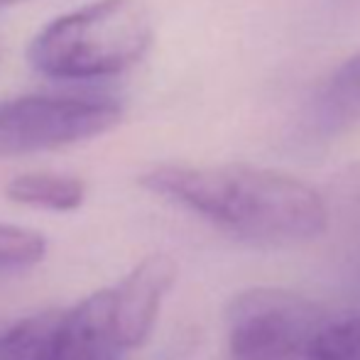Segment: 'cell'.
<instances>
[{"label": "cell", "instance_id": "6da1fadb", "mask_svg": "<svg viewBox=\"0 0 360 360\" xmlns=\"http://www.w3.org/2000/svg\"><path fill=\"white\" fill-rule=\"evenodd\" d=\"M140 184L240 240L294 245L328 231L326 199L304 181L248 165L155 167Z\"/></svg>", "mask_w": 360, "mask_h": 360}, {"label": "cell", "instance_id": "7a4b0ae2", "mask_svg": "<svg viewBox=\"0 0 360 360\" xmlns=\"http://www.w3.org/2000/svg\"><path fill=\"white\" fill-rule=\"evenodd\" d=\"M152 44L140 0H98L54 20L30 44V64L49 79L86 81L133 67Z\"/></svg>", "mask_w": 360, "mask_h": 360}, {"label": "cell", "instance_id": "3957f363", "mask_svg": "<svg viewBox=\"0 0 360 360\" xmlns=\"http://www.w3.org/2000/svg\"><path fill=\"white\" fill-rule=\"evenodd\" d=\"M328 319L294 292L248 289L228 307V351L233 360H309Z\"/></svg>", "mask_w": 360, "mask_h": 360}, {"label": "cell", "instance_id": "277c9868", "mask_svg": "<svg viewBox=\"0 0 360 360\" xmlns=\"http://www.w3.org/2000/svg\"><path fill=\"white\" fill-rule=\"evenodd\" d=\"M123 108L108 98L30 96L0 103V157L57 150L108 133Z\"/></svg>", "mask_w": 360, "mask_h": 360}, {"label": "cell", "instance_id": "5b68a950", "mask_svg": "<svg viewBox=\"0 0 360 360\" xmlns=\"http://www.w3.org/2000/svg\"><path fill=\"white\" fill-rule=\"evenodd\" d=\"M176 282V262L169 255H150L133 267L118 287L108 289L110 333L120 351L147 341L160 316L165 297Z\"/></svg>", "mask_w": 360, "mask_h": 360}, {"label": "cell", "instance_id": "8992f818", "mask_svg": "<svg viewBox=\"0 0 360 360\" xmlns=\"http://www.w3.org/2000/svg\"><path fill=\"white\" fill-rule=\"evenodd\" d=\"M120 348L110 333L108 289L96 292L64 311L62 346L57 360H120Z\"/></svg>", "mask_w": 360, "mask_h": 360}, {"label": "cell", "instance_id": "52a82bcc", "mask_svg": "<svg viewBox=\"0 0 360 360\" xmlns=\"http://www.w3.org/2000/svg\"><path fill=\"white\" fill-rule=\"evenodd\" d=\"M360 125V52L348 57L309 105V128L321 138L348 133Z\"/></svg>", "mask_w": 360, "mask_h": 360}, {"label": "cell", "instance_id": "ba28073f", "mask_svg": "<svg viewBox=\"0 0 360 360\" xmlns=\"http://www.w3.org/2000/svg\"><path fill=\"white\" fill-rule=\"evenodd\" d=\"M64 311H42L15 323L0 336V360H57Z\"/></svg>", "mask_w": 360, "mask_h": 360}, {"label": "cell", "instance_id": "9c48e42d", "mask_svg": "<svg viewBox=\"0 0 360 360\" xmlns=\"http://www.w3.org/2000/svg\"><path fill=\"white\" fill-rule=\"evenodd\" d=\"M10 201L22 206L49 211H74L84 204L86 184L79 176L52 174V172H32L20 174L5 189Z\"/></svg>", "mask_w": 360, "mask_h": 360}, {"label": "cell", "instance_id": "30bf717a", "mask_svg": "<svg viewBox=\"0 0 360 360\" xmlns=\"http://www.w3.org/2000/svg\"><path fill=\"white\" fill-rule=\"evenodd\" d=\"M331 204L326 201L328 223L331 218L338 221L341 228V243L346 255L356 262L360 275V165L348 167L333 184Z\"/></svg>", "mask_w": 360, "mask_h": 360}, {"label": "cell", "instance_id": "8fae6325", "mask_svg": "<svg viewBox=\"0 0 360 360\" xmlns=\"http://www.w3.org/2000/svg\"><path fill=\"white\" fill-rule=\"evenodd\" d=\"M309 360H360V314L328 319L314 341Z\"/></svg>", "mask_w": 360, "mask_h": 360}, {"label": "cell", "instance_id": "7c38bea8", "mask_svg": "<svg viewBox=\"0 0 360 360\" xmlns=\"http://www.w3.org/2000/svg\"><path fill=\"white\" fill-rule=\"evenodd\" d=\"M47 252V240L39 233L0 223V267H27Z\"/></svg>", "mask_w": 360, "mask_h": 360}, {"label": "cell", "instance_id": "4fadbf2b", "mask_svg": "<svg viewBox=\"0 0 360 360\" xmlns=\"http://www.w3.org/2000/svg\"><path fill=\"white\" fill-rule=\"evenodd\" d=\"M18 3H27V0H0V10L10 8V5H18Z\"/></svg>", "mask_w": 360, "mask_h": 360}]
</instances>
